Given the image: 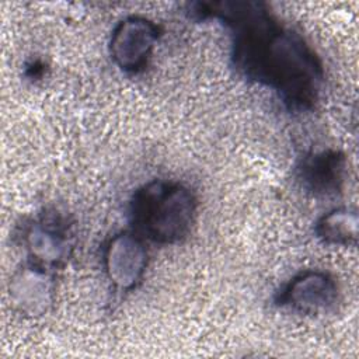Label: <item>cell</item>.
<instances>
[{
  "label": "cell",
  "mask_w": 359,
  "mask_h": 359,
  "mask_svg": "<svg viewBox=\"0 0 359 359\" xmlns=\"http://www.w3.org/2000/svg\"><path fill=\"white\" fill-rule=\"evenodd\" d=\"M345 171L346 158L334 149L307 153L296 167L302 187L316 196H330L339 192Z\"/></svg>",
  "instance_id": "cell-7"
},
{
  "label": "cell",
  "mask_w": 359,
  "mask_h": 359,
  "mask_svg": "<svg viewBox=\"0 0 359 359\" xmlns=\"http://www.w3.org/2000/svg\"><path fill=\"white\" fill-rule=\"evenodd\" d=\"M43 72H45V65L41 62V60H32L25 67V76L28 79H41L43 76Z\"/></svg>",
  "instance_id": "cell-10"
},
{
  "label": "cell",
  "mask_w": 359,
  "mask_h": 359,
  "mask_svg": "<svg viewBox=\"0 0 359 359\" xmlns=\"http://www.w3.org/2000/svg\"><path fill=\"white\" fill-rule=\"evenodd\" d=\"M189 13L196 20H219L227 28L230 60L238 76L272 90L289 111L314 108L324 83L323 63L304 38L282 24L265 3L198 1Z\"/></svg>",
  "instance_id": "cell-1"
},
{
  "label": "cell",
  "mask_w": 359,
  "mask_h": 359,
  "mask_svg": "<svg viewBox=\"0 0 359 359\" xmlns=\"http://www.w3.org/2000/svg\"><path fill=\"white\" fill-rule=\"evenodd\" d=\"M149 254L144 240L135 231H122L109 238L104 250V269L109 282L129 292L143 279Z\"/></svg>",
  "instance_id": "cell-6"
},
{
  "label": "cell",
  "mask_w": 359,
  "mask_h": 359,
  "mask_svg": "<svg viewBox=\"0 0 359 359\" xmlns=\"http://www.w3.org/2000/svg\"><path fill=\"white\" fill-rule=\"evenodd\" d=\"M339 297L335 278L320 269H306L290 278L275 294L279 307L302 314H318L331 310Z\"/></svg>",
  "instance_id": "cell-5"
},
{
  "label": "cell",
  "mask_w": 359,
  "mask_h": 359,
  "mask_svg": "<svg viewBox=\"0 0 359 359\" xmlns=\"http://www.w3.org/2000/svg\"><path fill=\"white\" fill-rule=\"evenodd\" d=\"M314 234L328 245H355L358 240V215L349 208H335L316 222Z\"/></svg>",
  "instance_id": "cell-9"
},
{
  "label": "cell",
  "mask_w": 359,
  "mask_h": 359,
  "mask_svg": "<svg viewBox=\"0 0 359 359\" xmlns=\"http://www.w3.org/2000/svg\"><path fill=\"white\" fill-rule=\"evenodd\" d=\"M29 264L53 271L70 257L72 229L67 219L56 210H43L29 219L20 231Z\"/></svg>",
  "instance_id": "cell-3"
},
{
  "label": "cell",
  "mask_w": 359,
  "mask_h": 359,
  "mask_svg": "<svg viewBox=\"0 0 359 359\" xmlns=\"http://www.w3.org/2000/svg\"><path fill=\"white\" fill-rule=\"evenodd\" d=\"M128 210L137 236L168 245L189 234L196 217L198 199L182 182L151 180L132 194Z\"/></svg>",
  "instance_id": "cell-2"
},
{
  "label": "cell",
  "mask_w": 359,
  "mask_h": 359,
  "mask_svg": "<svg viewBox=\"0 0 359 359\" xmlns=\"http://www.w3.org/2000/svg\"><path fill=\"white\" fill-rule=\"evenodd\" d=\"M161 31L143 15H128L118 21L109 38L112 62L128 74L142 73L153 55Z\"/></svg>",
  "instance_id": "cell-4"
},
{
  "label": "cell",
  "mask_w": 359,
  "mask_h": 359,
  "mask_svg": "<svg viewBox=\"0 0 359 359\" xmlns=\"http://www.w3.org/2000/svg\"><path fill=\"white\" fill-rule=\"evenodd\" d=\"M10 297L24 314H42L53 299V279L48 269L29 264L18 269L10 282Z\"/></svg>",
  "instance_id": "cell-8"
}]
</instances>
